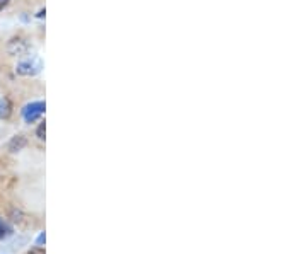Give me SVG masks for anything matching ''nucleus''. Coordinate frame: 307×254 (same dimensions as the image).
<instances>
[{
    "label": "nucleus",
    "instance_id": "nucleus-7",
    "mask_svg": "<svg viewBox=\"0 0 307 254\" xmlns=\"http://www.w3.org/2000/svg\"><path fill=\"white\" fill-rule=\"evenodd\" d=\"M29 254H45V251H43L41 247H36V249H31V251H29Z\"/></svg>",
    "mask_w": 307,
    "mask_h": 254
},
{
    "label": "nucleus",
    "instance_id": "nucleus-2",
    "mask_svg": "<svg viewBox=\"0 0 307 254\" xmlns=\"http://www.w3.org/2000/svg\"><path fill=\"white\" fill-rule=\"evenodd\" d=\"M41 67L43 63L40 58H31V60H26V62H21L16 70L21 75H36L41 70Z\"/></svg>",
    "mask_w": 307,
    "mask_h": 254
},
{
    "label": "nucleus",
    "instance_id": "nucleus-3",
    "mask_svg": "<svg viewBox=\"0 0 307 254\" xmlns=\"http://www.w3.org/2000/svg\"><path fill=\"white\" fill-rule=\"evenodd\" d=\"M26 144H28V140L19 135V137H16V139H12V142L9 144V150H11V152H19V150H23L26 147Z\"/></svg>",
    "mask_w": 307,
    "mask_h": 254
},
{
    "label": "nucleus",
    "instance_id": "nucleus-6",
    "mask_svg": "<svg viewBox=\"0 0 307 254\" xmlns=\"http://www.w3.org/2000/svg\"><path fill=\"white\" fill-rule=\"evenodd\" d=\"M45 132H46V126H45V123H41L40 126H38V130H36L38 139H40V140H45Z\"/></svg>",
    "mask_w": 307,
    "mask_h": 254
},
{
    "label": "nucleus",
    "instance_id": "nucleus-9",
    "mask_svg": "<svg viewBox=\"0 0 307 254\" xmlns=\"http://www.w3.org/2000/svg\"><path fill=\"white\" fill-rule=\"evenodd\" d=\"M9 2H11V0H0V11H2V9L6 7Z\"/></svg>",
    "mask_w": 307,
    "mask_h": 254
},
{
    "label": "nucleus",
    "instance_id": "nucleus-1",
    "mask_svg": "<svg viewBox=\"0 0 307 254\" xmlns=\"http://www.w3.org/2000/svg\"><path fill=\"white\" fill-rule=\"evenodd\" d=\"M45 102L43 101H38V102H31V104H28L23 109V116H24V119L28 123H33V121H36L40 116L45 113Z\"/></svg>",
    "mask_w": 307,
    "mask_h": 254
},
{
    "label": "nucleus",
    "instance_id": "nucleus-4",
    "mask_svg": "<svg viewBox=\"0 0 307 254\" xmlns=\"http://www.w3.org/2000/svg\"><path fill=\"white\" fill-rule=\"evenodd\" d=\"M11 109H12V106H11V101H9L7 97H4L2 101H0V118H9L11 116Z\"/></svg>",
    "mask_w": 307,
    "mask_h": 254
},
{
    "label": "nucleus",
    "instance_id": "nucleus-8",
    "mask_svg": "<svg viewBox=\"0 0 307 254\" xmlns=\"http://www.w3.org/2000/svg\"><path fill=\"white\" fill-rule=\"evenodd\" d=\"M45 240H46L45 234H41L40 237H38V246H41V244H45Z\"/></svg>",
    "mask_w": 307,
    "mask_h": 254
},
{
    "label": "nucleus",
    "instance_id": "nucleus-5",
    "mask_svg": "<svg viewBox=\"0 0 307 254\" xmlns=\"http://www.w3.org/2000/svg\"><path fill=\"white\" fill-rule=\"evenodd\" d=\"M9 235H12V227L7 222L0 220V239H6Z\"/></svg>",
    "mask_w": 307,
    "mask_h": 254
}]
</instances>
